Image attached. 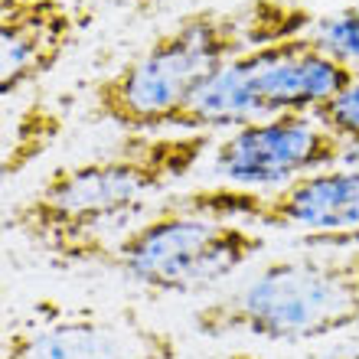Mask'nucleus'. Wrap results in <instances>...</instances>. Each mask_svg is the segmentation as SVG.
Wrapping results in <instances>:
<instances>
[{
  "mask_svg": "<svg viewBox=\"0 0 359 359\" xmlns=\"http://www.w3.org/2000/svg\"><path fill=\"white\" fill-rule=\"evenodd\" d=\"M216 147L212 134H128L114 151L56 167L7 212V229L59 262L108 265L147 199L193 173Z\"/></svg>",
  "mask_w": 359,
  "mask_h": 359,
  "instance_id": "f257e3e1",
  "label": "nucleus"
},
{
  "mask_svg": "<svg viewBox=\"0 0 359 359\" xmlns=\"http://www.w3.org/2000/svg\"><path fill=\"white\" fill-rule=\"evenodd\" d=\"M317 23L320 17L297 0H242L232 7L193 10L95 82L92 118L124 134L167 131L232 59L307 36Z\"/></svg>",
  "mask_w": 359,
  "mask_h": 359,
  "instance_id": "f03ea898",
  "label": "nucleus"
},
{
  "mask_svg": "<svg viewBox=\"0 0 359 359\" xmlns=\"http://www.w3.org/2000/svg\"><path fill=\"white\" fill-rule=\"evenodd\" d=\"M199 337L323 340L359 323V248H317L271 262L189 317Z\"/></svg>",
  "mask_w": 359,
  "mask_h": 359,
  "instance_id": "7ed1b4c3",
  "label": "nucleus"
},
{
  "mask_svg": "<svg viewBox=\"0 0 359 359\" xmlns=\"http://www.w3.org/2000/svg\"><path fill=\"white\" fill-rule=\"evenodd\" d=\"M265 248V236L242 222L163 206L111 245L108 268L161 294H193L226 281Z\"/></svg>",
  "mask_w": 359,
  "mask_h": 359,
  "instance_id": "20e7f679",
  "label": "nucleus"
},
{
  "mask_svg": "<svg viewBox=\"0 0 359 359\" xmlns=\"http://www.w3.org/2000/svg\"><path fill=\"white\" fill-rule=\"evenodd\" d=\"M0 359H183L167 327L131 307H62L39 301L7 327Z\"/></svg>",
  "mask_w": 359,
  "mask_h": 359,
  "instance_id": "39448f33",
  "label": "nucleus"
},
{
  "mask_svg": "<svg viewBox=\"0 0 359 359\" xmlns=\"http://www.w3.org/2000/svg\"><path fill=\"white\" fill-rule=\"evenodd\" d=\"M167 206L209 219H229L242 226L343 232L359 229V167H330L304 173L278 189L245 187H196L167 199Z\"/></svg>",
  "mask_w": 359,
  "mask_h": 359,
  "instance_id": "423d86ee",
  "label": "nucleus"
},
{
  "mask_svg": "<svg viewBox=\"0 0 359 359\" xmlns=\"http://www.w3.org/2000/svg\"><path fill=\"white\" fill-rule=\"evenodd\" d=\"M350 147L333 137L313 114H268L242 124L216 141L212 167L245 189H278L304 173L330 170L346 161Z\"/></svg>",
  "mask_w": 359,
  "mask_h": 359,
  "instance_id": "0eeeda50",
  "label": "nucleus"
},
{
  "mask_svg": "<svg viewBox=\"0 0 359 359\" xmlns=\"http://www.w3.org/2000/svg\"><path fill=\"white\" fill-rule=\"evenodd\" d=\"M69 0H0V95H17L53 76L79 39Z\"/></svg>",
  "mask_w": 359,
  "mask_h": 359,
  "instance_id": "6e6552de",
  "label": "nucleus"
},
{
  "mask_svg": "<svg viewBox=\"0 0 359 359\" xmlns=\"http://www.w3.org/2000/svg\"><path fill=\"white\" fill-rule=\"evenodd\" d=\"M359 82V72L337 59L313 33L271 43L268 62L258 76V104L268 114H313L320 104Z\"/></svg>",
  "mask_w": 359,
  "mask_h": 359,
  "instance_id": "1a4fd4ad",
  "label": "nucleus"
},
{
  "mask_svg": "<svg viewBox=\"0 0 359 359\" xmlns=\"http://www.w3.org/2000/svg\"><path fill=\"white\" fill-rule=\"evenodd\" d=\"M268 49L258 46L245 56L232 59L212 82L196 92V98L180 111L173 121V131L183 134H212L219 128H242V124L262 118V104H258V76L268 62Z\"/></svg>",
  "mask_w": 359,
  "mask_h": 359,
  "instance_id": "9d476101",
  "label": "nucleus"
},
{
  "mask_svg": "<svg viewBox=\"0 0 359 359\" xmlns=\"http://www.w3.org/2000/svg\"><path fill=\"white\" fill-rule=\"evenodd\" d=\"M62 118L53 111H46L43 104H33L29 111H23L13 121V131L7 134V151H4V177L13 180L27 170L29 163L43 157L53 147V141L62 131Z\"/></svg>",
  "mask_w": 359,
  "mask_h": 359,
  "instance_id": "9b49d317",
  "label": "nucleus"
},
{
  "mask_svg": "<svg viewBox=\"0 0 359 359\" xmlns=\"http://www.w3.org/2000/svg\"><path fill=\"white\" fill-rule=\"evenodd\" d=\"M313 118L333 134L340 137L350 151H359V82H353L350 88H343L337 98H330L327 104H320Z\"/></svg>",
  "mask_w": 359,
  "mask_h": 359,
  "instance_id": "f8f14e48",
  "label": "nucleus"
},
{
  "mask_svg": "<svg viewBox=\"0 0 359 359\" xmlns=\"http://www.w3.org/2000/svg\"><path fill=\"white\" fill-rule=\"evenodd\" d=\"M313 36L323 43V49H330L333 56L359 72V7L340 10V13L320 20Z\"/></svg>",
  "mask_w": 359,
  "mask_h": 359,
  "instance_id": "ddd939ff",
  "label": "nucleus"
},
{
  "mask_svg": "<svg viewBox=\"0 0 359 359\" xmlns=\"http://www.w3.org/2000/svg\"><path fill=\"white\" fill-rule=\"evenodd\" d=\"M304 248H359V229H343V232H311L301 236Z\"/></svg>",
  "mask_w": 359,
  "mask_h": 359,
  "instance_id": "4468645a",
  "label": "nucleus"
},
{
  "mask_svg": "<svg viewBox=\"0 0 359 359\" xmlns=\"http://www.w3.org/2000/svg\"><path fill=\"white\" fill-rule=\"evenodd\" d=\"M219 359H262V356L252 353V350H232V353H226V356H219Z\"/></svg>",
  "mask_w": 359,
  "mask_h": 359,
  "instance_id": "2eb2a0df",
  "label": "nucleus"
},
{
  "mask_svg": "<svg viewBox=\"0 0 359 359\" xmlns=\"http://www.w3.org/2000/svg\"><path fill=\"white\" fill-rule=\"evenodd\" d=\"M333 359H359V350H353V353H343V356H333Z\"/></svg>",
  "mask_w": 359,
  "mask_h": 359,
  "instance_id": "dca6fc26",
  "label": "nucleus"
}]
</instances>
